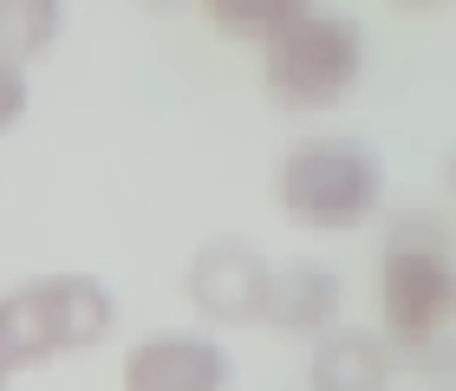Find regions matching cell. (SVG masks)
I'll list each match as a JSON object with an SVG mask.
<instances>
[{"label": "cell", "mask_w": 456, "mask_h": 391, "mask_svg": "<svg viewBox=\"0 0 456 391\" xmlns=\"http://www.w3.org/2000/svg\"><path fill=\"white\" fill-rule=\"evenodd\" d=\"M196 7L209 13L228 39H255V46H261L267 33L287 27V20H294L300 7H314V0H196Z\"/></svg>", "instance_id": "obj_10"}, {"label": "cell", "mask_w": 456, "mask_h": 391, "mask_svg": "<svg viewBox=\"0 0 456 391\" xmlns=\"http://www.w3.org/2000/svg\"><path fill=\"white\" fill-rule=\"evenodd\" d=\"M111 326H118V294L78 267L20 274L0 287V353L13 359V372L86 359L111 339Z\"/></svg>", "instance_id": "obj_1"}, {"label": "cell", "mask_w": 456, "mask_h": 391, "mask_svg": "<svg viewBox=\"0 0 456 391\" xmlns=\"http://www.w3.org/2000/svg\"><path fill=\"white\" fill-rule=\"evenodd\" d=\"M398 372V346L385 339V326H326L314 339V365H306V385L320 391H371V385H391Z\"/></svg>", "instance_id": "obj_7"}, {"label": "cell", "mask_w": 456, "mask_h": 391, "mask_svg": "<svg viewBox=\"0 0 456 391\" xmlns=\"http://www.w3.org/2000/svg\"><path fill=\"white\" fill-rule=\"evenodd\" d=\"M365 78V33L352 13L333 7H300L287 27L261 39V92L267 105L294 111V118H320L339 111Z\"/></svg>", "instance_id": "obj_3"}, {"label": "cell", "mask_w": 456, "mask_h": 391, "mask_svg": "<svg viewBox=\"0 0 456 391\" xmlns=\"http://www.w3.org/2000/svg\"><path fill=\"white\" fill-rule=\"evenodd\" d=\"M33 105V86H27V66L20 59H0V137H7Z\"/></svg>", "instance_id": "obj_11"}, {"label": "cell", "mask_w": 456, "mask_h": 391, "mask_svg": "<svg viewBox=\"0 0 456 391\" xmlns=\"http://www.w3.org/2000/svg\"><path fill=\"white\" fill-rule=\"evenodd\" d=\"M143 7H157V13H176V7H190V0H143Z\"/></svg>", "instance_id": "obj_13"}, {"label": "cell", "mask_w": 456, "mask_h": 391, "mask_svg": "<svg viewBox=\"0 0 456 391\" xmlns=\"http://www.w3.org/2000/svg\"><path fill=\"white\" fill-rule=\"evenodd\" d=\"M66 33V0H0V59H46Z\"/></svg>", "instance_id": "obj_9"}, {"label": "cell", "mask_w": 456, "mask_h": 391, "mask_svg": "<svg viewBox=\"0 0 456 391\" xmlns=\"http://www.w3.org/2000/svg\"><path fill=\"white\" fill-rule=\"evenodd\" d=\"M274 202L300 235H359L385 216V157L359 137H300L274 163Z\"/></svg>", "instance_id": "obj_2"}, {"label": "cell", "mask_w": 456, "mask_h": 391, "mask_svg": "<svg viewBox=\"0 0 456 391\" xmlns=\"http://www.w3.org/2000/svg\"><path fill=\"white\" fill-rule=\"evenodd\" d=\"M118 379L131 391H222L228 353L209 333H143L137 346H124Z\"/></svg>", "instance_id": "obj_6"}, {"label": "cell", "mask_w": 456, "mask_h": 391, "mask_svg": "<svg viewBox=\"0 0 456 391\" xmlns=\"http://www.w3.org/2000/svg\"><path fill=\"white\" fill-rule=\"evenodd\" d=\"M379 326L404 359L430 365L456 353V241L450 235H385Z\"/></svg>", "instance_id": "obj_4"}, {"label": "cell", "mask_w": 456, "mask_h": 391, "mask_svg": "<svg viewBox=\"0 0 456 391\" xmlns=\"http://www.w3.org/2000/svg\"><path fill=\"white\" fill-rule=\"evenodd\" d=\"M391 7H404V13H424V7H444V0H391Z\"/></svg>", "instance_id": "obj_12"}, {"label": "cell", "mask_w": 456, "mask_h": 391, "mask_svg": "<svg viewBox=\"0 0 456 391\" xmlns=\"http://www.w3.org/2000/svg\"><path fill=\"white\" fill-rule=\"evenodd\" d=\"M444 183H450V196H456V151H450V163H444Z\"/></svg>", "instance_id": "obj_14"}, {"label": "cell", "mask_w": 456, "mask_h": 391, "mask_svg": "<svg viewBox=\"0 0 456 391\" xmlns=\"http://www.w3.org/2000/svg\"><path fill=\"white\" fill-rule=\"evenodd\" d=\"M267 281H274V261L241 235L202 241L183 267V294L216 326H267Z\"/></svg>", "instance_id": "obj_5"}, {"label": "cell", "mask_w": 456, "mask_h": 391, "mask_svg": "<svg viewBox=\"0 0 456 391\" xmlns=\"http://www.w3.org/2000/svg\"><path fill=\"white\" fill-rule=\"evenodd\" d=\"M267 326L274 333H300V339H320L326 326H339V274L320 261H274Z\"/></svg>", "instance_id": "obj_8"}, {"label": "cell", "mask_w": 456, "mask_h": 391, "mask_svg": "<svg viewBox=\"0 0 456 391\" xmlns=\"http://www.w3.org/2000/svg\"><path fill=\"white\" fill-rule=\"evenodd\" d=\"M0 385H13V359L7 353H0Z\"/></svg>", "instance_id": "obj_15"}]
</instances>
